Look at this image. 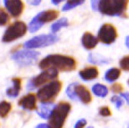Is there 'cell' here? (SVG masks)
Masks as SVG:
<instances>
[{"mask_svg":"<svg viewBox=\"0 0 129 128\" xmlns=\"http://www.w3.org/2000/svg\"><path fill=\"white\" fill-rule=\"evenodd\" d=\"M99 114H101L102 116H110L111 111L109 109V107H107V106H103V107L100 108Z\"/></svg>","mask_w":129,"mask_h":128,"instance_id":"4316f807","label":"cell"},{"mask_svg":"<svg viewBox=\"0 0 129 128\" xmlns=\"http://www.w3.org/2000/svg\"><path fill=\"white\" fill-rule=\"evenodd\" d=\"M28 3H29L30 5L37 6V5H39L40 3H41V1H40V0H37V1H28Z\"/></svg>","mask_w":129,"mask_h":128,"instance_id":"1f68e13d","label":"cell"},{"mask_svg":"<svg viewBox=\"0 0 129 128\" xmlns=\"http://www.w3.org/2000/svg\"><path fill=\"white\" fill-rule=\"evenodd\" d=\"M12 82H13V86L7 90V96L14 98V97H16V96L18 95L19 92H20L22 81H21L20 78L15 77L12 79Z\"/></svg>","mask_w":129,"mask_h":128,"instance_id":"2e32d148","label":"cell"},{"mask_svg":"<svg viewBox=\"0 0 129 128\" xmlns=\"http://www.w3.org/2000/svg\"><path fill=\"white\" fill-rule=\"evenodd\" d=\"M97 43H98L97 37H95L94 35L89 32H85L82 37V45L85 49L91 50L96 46Z\"/></svg>","mask_w":129,"mask_h":128,"instance_id":"5bb4252c","label":"cell"},{"mask_svg":"<svg viewBox=\"0 0 129 128\" xmlns=\"http://www.w3.org/2000/svg\"><path fill=\"white\" fill-rule=\"evenodd\" d=\"M58 15H59L58 11L54 9L40 12L39 14L37 15L31 20V22L29 23V25H28V29H29V31L31 33L37 32L44 24L48 23V22H51V21L56 19Z\"/></svg>","mask_w":129,"mask_h":128,"instance_id":"5b68a950","label":"cell"},{"mask_svg":"<svg viewBox=\"0 0 129 128\" xmlns=\"http://www.w3.org/2000/svg\"><path fill=\"white\" fill-rule=\"evenodd\" d=\"M36 128H50V127H49V125L47 123H40Z\"/></svg>","mask_w":129,"mask_h":128,"instance_id":"4dcf8cb0","label":"cell"},{"mask_svg":"<svg viewBox=\"0 0 129 128\" xmlns=\"http://www.w3.org/2000/svg\"><path fill=\"white\" fill-rule=\"evenodd\" d=\"M68 25V20L66 17L59 19L58 21H56L55 23H54L51 26V31L53 33H56L57 31H59L62 27H66Z\"/></svg>","mask_w":129,"mask_h":128,"instance_id":"44dd1931","label":"cell"},{"mask_svg":"<svg viewBox=\"0 0 129 128\" xmlns=\"http://www.w3.org/2000/svg\"><path fill=\"white\" fill-rule=\"evenodd\" d=\"M60 3H61L60 0L59 1H54V0L52 1V4H54V5H58V4H60Z\"/></svg>","mask_w":129,"mask_h":128,"instance_id":"e575fe53","label":"cell"},{"mask_svg":"<svg viewBox=\"0 0 129 128\" xmlns=\"http://www.w3.org/2000/svg\"><path fill=\"white\" fill-rule=\"evenodd\" d=\"M77 85V83H73L71 85H68V87L67 88V96L69 97L72 100H76L77 97L76 95V93H75V87Z\"/></svg>","mask_w":129,"mask_h":128,"instance_id":"603a6c76","label":"cell"},{"mask_svg":"<svg viewBox=\"0 0 129 128\" xmlns=\"http://www.w3.org/2000/svg\"><path fill=\"white\" fill-rule=\"evenodd\" d=\"M128 85H129V79H128Z\"/></svg>","mask_w":129,"mask_h":128,"instance_id":"8d00e7d4","label":"cell"},{"mask_svg":"<svg viewBox=\"0 0 129 128\" xmlns=\"http://www.w3.org/2000/svg\"><path fill=\"white\" fill-rule=\"evenodd\" d=\"M39 56V53L36 51L22 50L15 53L12 55V59L20 67H27L34 64Z\"/></svg>","mask_w":129,"mask_h":128,"instance_id":"9c48e42d","label":"cell"},{"mask_svg":"<svg viewBox=\"0 0 129 128\" xmlns=\"http://www.w3.org/2000/svg\"><path fill=\"white\" fill-rule=\"evenodd\" d=\"M87 128H94V127H92V126H90V127H87Z\"/></svg>","mask_w":129,"mask_h":128,"instance_id":"d590c367","label":"cell"},{"mask_svg":"<svg viewBox=\"0 0 129 128\" xmlns=\"http://www.w3.org/2000/svg\"><path fill=\"white\" fill-rule=\"evenodd\" d=\"M116 37H117L116 29L111 24H104L100 27L98 34H97V39L100 40V42L106 44V45L114 43Z\"/></svg>","mask_w":129,"mask_h":128,"instance_id":"30bf717a","label":"cell"},{"mask_svg":"<svg viewBox=\"0 0 129 128\" xmlns=\"http://www.w3.org/2000/svg\"><path fill=\"white\" fill-rule=\"evenodd\" d=\"M75 93H76V95L77 97V99H80L82 101V103L87 105L89 104L91 101H92V95L90 94L89 90L85 86V85H77L75 87Z\"/></svg>","mask_w":129,"mask_h":128,"instance_id":"4fadbf2b","label":"cell"},{"mask_svg":"<svg viewBox=\"0 0 129 128\" xmlns=\"http://www.w3.org/2000/svg\"><path fill=\"white\" fill-rule=\"evenodd\" d=\"M84 3V1H67L66 4L63 7L62 10L63 11H67V10H70L74 7H77L79 5H82Z\"/></svg>","mask_w":129,"mask_h":128,"instance_id":"7402d4cb","label":"cell"},{"mask_svg":"<svg viewBox=\"0 0 129 128\" xmlns=\"http://www.w3.org/2000/svg\"><path fill=\"white\" fill-rule=\"evenodd\" d=\"M12 105L10 103L7 101H2L0 102V117L5 118L7 116V114H9L11 111Z\"/></svg>","mask_w":129,"mask_h":128,"instance_id":"ffe728a7","label":"cell"},{"mask_svg":"<svg viewBox=\"0 0 129 128\" xmlns=\"http://www.w3.org/2000/svg\"><path fill=\"white\" fill-rule=\"evenodd\" d=\"M62 89V83L58 80L50 82L37 91V97L42 104H52Z\"/></svg>","mask_w":129,"mask_h":128,"instance_id":"277c9868","label":"cell"},{"mask_svg":"<svg viewBox=\"0 0 129 128\" xmlns=\"http://www.w3.org/2000/svg\"><path fill=\"white\" fill-rule=\"evenodd\" d=\"M92 91L95 95L100 96V97H105L108 93L107 87L101 84H96L92 87Z\"/></svg>","mask_w":129,"mask_h":128,"instance_id":"d6986e66","label":"cell"},{"mask_svg":"<svg viewBox=\"0 0 129 128\" xmlns=\"http://www.w3.org/2000/svg\"><path fill=\"white\" fill-rule=\"evenodd\" d=\"M71 110V105L67 102H60L55 105L49 117L48 125L50 128H63L67 115Z\"/></svg>","mask_w":129,"mask_h":128,"instance_id":"3957f363","label":"cell"},{"mask_svg":"<svg viewBox=\"0 0 129 128\" xmlns=\"http://www.w3.org/2000/svg\"><path fill=\"white\" fill-rule=\"evenodd\" d=\"M120 67L124 71H129V55H125L120 60L119 62Z\"/></svg>","mask_w":129,"mask_h":128,"instance_id":"d4e9b609","label":"cell"},{"mask_svg":"<svg viewBox=\"0 0 129 128\" xmlns=\"http://www.w3.org/2000/svg\"><path fill=\"white\" fill-rule=\"evenodd\" d=\"M120 75H121V71H120V69L111 68L106 73V75H105V78H106V80L108 81V82H113V81L116 80V79L119 78Z\"/></svg>","mask_w":129,"mask_h":128,"instance_id":"ac0fdd59","label":"cell"},{"mask_svg":"<svg viewBox=\"0 0 129 128\" xmlns=\"http://www.w3.org/2000/svg\"><path fill=\"white\" fill-rule=\"evenodd\" d=\"M121 96H123V97L126 100L127 104L129 105V94H127V93H125V94H121Z\"/></svg>","mask_w":129,"mask_h":128,"instance_id":"d6a6232c","label":"cell"},{"mask_svg":"<svg viewBox=\"0 0 129 128\" xmlns=\"http://www.w3.org/2000/svg\"><path fill=\"white\" fill-rule=\"evenodd\" d=\"M86 124V120L85 119H80L78 121L76 122L75 128H84Z\"/></svg>","mask_w":129,"mask_h":128,"instance_id":"f1b7e54d","label":"cell"},{"mask_svg":"<svg viewBox=\"0 0 129 128\" xmlns=\"http://www.w3.org/2000/svg\"><path fill=\"white\" fill-rule=\"evenodd\" d=\"M58 41V37L53 34L49 35H40L37 37L29 39L24 44V46L28 49H33V48H39L45 47V46H51Z\"/></svg>","mask_w":129,"mask_h":128,"instance_id":"ba28073f","label":"cell"},{"mask_svg":"<svg viewBox=\"0 0 129 128\" xmlns=\"http://www.w3.org/2000/svg\"><path fill=\"white\" fill-rule=\"evenodd\" d=\"M55 105L54 104H42L37 110V114L43 119H49Z\"/></svg>","mask_w":129,"mask_h":128,"instance_id":"e0dca14e","label":"cell"},{"mask_svg":"<svg viewBox=\"0 0 129 128\" xmlns=\"http://www.w3.org/2000/svg\"><path fill=\"white\" fill-rule=\"evenodd\" d=\"M4 5L13 17H18L23 13L25 5L20 0H6Z\"/></svg>","mask_w":129,"mask_h":128,"instance_id":"8fae6325","label":"cell"},{"mask_svg":"<svg viewBox=\"0 0 129 128\" xmlns=\"http://www.w3.org/2000/svg\"><path fill=\"white\" fill-rule=\"evenodd\" d=\"M111 90L115 93V94H118V93H121L123 91V85L121 84H118V83H115V85H113L111 86Z\"/></svg>","mask_w":129,"mask_h":128,"instance_id":"83f0119b","label":"cell"},{"mask_svg":"<svg viewBox=\"0 0 129 128\" xmlns=\"http://www.w3.org/2000/svg\"><path fill=\"white\" fill-rule=\"evenodd\" d=\"M58 76V71L55 68H49L46 69L45 71L42 72L40 75L34 77L33 79L28 82L27 85V89H35L36 87L41 86V85H45L46 83L50 82V81H55Z\"/></svg>","mask_w":129,"mask_h":128,"instance_id":"52a82bcc","label":"cell"},{"mask_svg":"<svg viewBox=\"0 0 129 128\" xmlns=\"http://www.w3.org/2000/svg\"><path fill=\"white\" fill-rule=\"evenodd\" d=\"M128 4V0H101L98 1L97 10L106 16L127 17Z\"/></svg>","mask_w":129,"mask_h":128,"instance_id":"7a4b0ae2","label":"cell"},{"mask_svg":"<svg viewBox=\"0 0 129 128\" xmlns=\"http://www.w3.org/2000/svg\"><path fill=\"white\" fill-rule=\"evenodd\" d=\"M125 45H126V46L129 48V36L126 37V38H125Z\"/></svg>","mask_w":129,"mask_h":128,"instance_id":"836d02e7","label":"cell"},{"mask_svg":"<svg viewBox=\"0 0 129 128\" xmlns=\"http://www.w3.org/2000/svg\"><path fill=\"white\" fill-rule=\"evenodd\" d=\"M39 67L41 69L55 68L63 72L73 71L76 68V62L74 57L63 55H49L40 61Z\"/></svg>","mask_w":129,"mask_h":128,"instance_id":"6da1fadb","label":"cell"},{"mask_svg":"<svg viewBox=\"0 0 129 128\" xmlns=\"http://www.w3.org/2000/svg\"><path fill=\"white\" fill-rule=\"evenodd\" d=\"M80 77L85 81H89L95 79L98 76V69L95 67H89L79 72Z\"/></svg>","mask_w":129,"mask_h":128,"instance_id":"9a60e30c","label":"cell"},{"mask_svg":"<svg viewBox=\"0 0 129 128\" xmlns=\"http://www.w3.org/2000/svg\"><path fill=\"white\" fill-rule=\"evenodd\" d=\"M91 5H92V8L94 10H97V6H98V1L96 0H93L91 2Z\"/></svg>","mask_w":129,"mask_h":128,"instance_id":"f546056e","label":"cell"},{"mask_svg":"<svg viewBox=\"0 0 129 128\" xmlns=\"http://www.w3.org/2000/svg\"><path fill=\"white\" fill-rule=\"evenodd\" d=\"M27 31V26L22 21H16L10 25L5 31L2 37V41L5 43L13 42L24 37Z\"/></svg>","mask_w":129,"mask_h":128,"instance_id":"8992f818","label":"cell"},{"mask_svg":"<svg viewBox=\"0 0 129 128\" xmlns=\"http://www.w3.org/2000/svg\"><path fill=\"white\" fill-rule=\"evenodd\" d=\"M18 105L23 109L29 110V111L37 109V95L34 94H26L19 100Z\"/></svg>","mask_w":129,"mask_h":128,"instance_id":"7c38bea8","label":"cell"},{"mask_svg":"<svg viewBox=\"0 0 129 128\" xmlns=\"http://www.w3.org/2000/svg\"><path fill=\"white\" fill-rule=\"evenodd\" d=\"M9 20H10V18H9L8 14H7L4 9L0 8V26L6 25L9 22Z\"/></svg>","mask_w":129,"mask_h":128,"instance_id":"cb8c5ba5","label":"cell"},{"mask_svg":"<svg viewBox=\"0 0 129 128\" xmlns=\"http://www.w3.org/2000/svg\"><path fill=\"white\" fill-rule=\"evenodd\" d=\"M111 101H112V103L115 104V105H116V108H117V109H119V108L123 105V100L120 98V97H118V96H116V95L113 96V97L111 98Z\"/></svg>","mask_w":129,"mask_h":128,"instance_id":"484cf974","label":"cell"}]
</instances>
